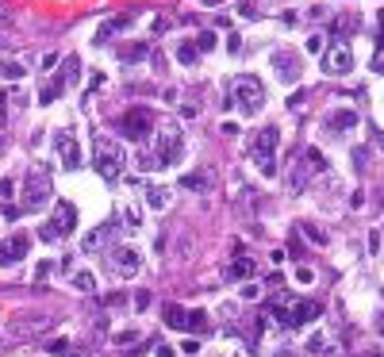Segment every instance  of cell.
Instances as JSON below:
<instances>
[{
  "label": "cell",
  "instance_id": "6da1fadb",
  "mask_svg": "<svg viewBox=\"0 0 384 357\" xmlns=\"http://www.w3.org/2000/svg\"><path fill=\"white\" fill-rule=\"evenodd\" d=\"M277 146H280L277 127H261L258 135L250 138V162L258 165L261 177H277Z\"/></svg>",
  "mask_w": 384,
  "mask_h": 357
},
{
  "label": "cell",
  "instance_id": "7a4b0ae2",
  "mask_svg": "<svg viewBox=\"0 0 384 357\" xmlns=\"http://www.w3.org/2000/svg\"><path fill=\"white\" fill-rule=\"evenodd\" d=\"M230 104L239 108L242 116H258L265 108V85H261L254 73H239L230 81Z\"/></svg>",
  "mask_w": 384,
  "mask_h": 357
},
{
  "label": "cell",
  "instance_id": "3957f363",
  "mask_svg": "<svg viewBox=\"0 0 384 357\" xmlns=\"http://www.w3.org/2000/svg\"><path fill=\"white\" fill-rule=\"evenodd\" d=\"M93 165H96V173L104 177V181H119V173H123V165H127L123 146L115 143V138H108V135H96Z\"/></svg>",
  "mask_w": 384,
  "mask_h": 357
},
{
  "label": "cell",
  "instance_id": "277c9868",
  "mask_svg": "<svg viewBox=\"0 0 384 357\" xmlns=\"http://www.w3.org/2000/svg\"><path fill=\"white\" fill-rule=\"evenodd\" d=\"M154 162H158V169H165V165H177L184 154V135L177 123H162L158 131H154Z\"/></svg>",
  "mask_w": 384,
  "mask_h": 357
},
{
  "label": "cell",
  "instance_id": "5b68a950",
  "mask_svg": "<svg viewBox=\"0 0 384 357\" xmlns=\"http://www.w3.org/2000/svg\"><path fill=\"white\" fill-rule=\"evenodd\" d=\"M73 227H77V208L69 200H58L54 204V215L38 227V238H43V242H62V238L73 234Z\"/></svg>",
  "mask_w": 384,
  "mask_h": 357
},
{
  "label": "cell",
  "instance_id": "8992f818",
  "mask_svg": "<svg viewBox=\"0 0 384 357\" xmlns=\"http://www.w3.org/2000/svg\"><path fill=\"white\" fill-rule=\"evenodd\" d=\"M323 169H326V158L319 154L315 146H304L296 154V162H292V169H288V188L300 193V188L311 181V173H323Z\"/></svg>",
  "mask_w": 384,
  "mask_h": 357
},
{
  "label": "cell",
  "instance_id": "52a82bcc",
  "mask_svg": "<svg viewBox=\"0 0 384 357\" xmlns=\"http://www.w3.org/2000/svg\"><path fill=\"white\" fill-rule=\"evenodd\" d=\"M47 200H50V173L43 169V165H35L27 173V181H23V212H43L47 208Z\"/></svg>",
  "mask_w": 384,
  "mask_h": 357
},
{
  "label": "cell",
  "instance_id": "ba28073f",
  "mask_svg": "<svg viewBox=\"0 0 384 357\" xmlns=\"http://www.w3.org/2000/svg\"><path fill=\"white\" fill-rule=\"evenodd\" d=\"M77 77H81V58H77V54H69V58L62 62V69H58L54 77L43 85V93H38V104H54V100L62 97V93H66Z\"/></svg>",
  "mask_w": 384,
  "mask_h": 357
},
{
  "label": "cell",
  "instance_id": "9c48e42d",
  "mask_svg": "<svg viewBox=\"0 0 384 357\" xmlns=\"http://www.w3.org/2000/svg\"><path fill=\"white\" fill-rule=\"evenodd\" d=\"M108 265H112L115 277L131 280V277H139V269H143V254L134 250V246H115V250L108 254Z\"/></svg>",
  "mask_w": 384,
  "mask_h": 357
},
{
  "label": "cell",
  "instance_id": "30bf717a",
  "mask_svg": "<svg viewBox=\"0 0 384 357\" xmlns=\"http://www.w3.org/2000/svg\"><path fill=\"white\" fill-rule=\"evenodd\" d=\"M350 69H354V50H350V42H331V47L323 50V73L342 77Z\"/></svg>",
  "mask_w": 384,
  "mask_h": 357
},
{
  "label": "cell",
  "instance_id": "8fae6325",
  "mask_svg": "<svg viewBox=\"0 0 384 357\" xmlns=\"http://www.w3.org/2000/svg\"><path fill=\"white\" fill-rule=\"evenodd\" d=\"M269 66H273V73H277L285 85H296L300 73H304V66H300V54H296V50H273V54H269Z\"/></svg>",
  "mask_w": 384,
  "mask_h": 357
},
{
  "label": "cell",
  "instance_id": "7c38bea8",
  "mask_svg": "<svg viewBox=\"0 0 384 357\" xmlns=\"http://www.w3.org/2000/svg\"><path fill=\"white\" fill-rule=\"evenodd\" d=\"M119 131H123L127 138H134V143L146 138L154 131V112H150V108H131V112L119 119Z\"/></svg>",
  "mask_w": 384,
  "mask_h": 357
},
{
  "label": "cell",
  "instance_id": "4fadbf2b",
  "mask_svg": "<svg viewBox=\"0 0 384 357\" xmlns=\"http://www.w3.org/2000/svg\"><path fill=\"white\" fill-rule=\"evenodd\" d=\"M54 154L62 162V169H77L81 165V143H77L73 131H58L54 135Z\"/></svg>",
  "mask_w": 384,
  "mask_h": 357
},
{
  "label": "cell",
  "instance_id": "5bb4252c",
  "mask_svg": "<svg viewBox=\"0 0 384 357\" xmlns=\"http://www.w3.org/2000/svg\"><path fill=\"white\" fill-rule=\"evenodd\" d=\"M31 250V238L27 234H8V238L0 242V265L8 269V265H19V261L27 258Z\"/></svg>",
  "mask_w": 384,
  "mask_h": 357
},
{
  "label": "cell",
  "instance_id": "9a60e30c",
  "mask_svg": "<svg viewBox=\"0 0 384 357\" xmlns=\"http://www.w3.org/2000/svg\"><path fill=\"white\" fill-rule=\"evenodd\" d=\"M181 188H189V193H211V188H215V169H211V165H200V169L184 173Z\"/></svg>",
  "mask_w": 384,
  "mask_h": 357
},
{
  "label": "cell",
  "instance_id": "2e32d148",
  "mask_svg": "<svg viewBox=\"0 0 384 357\" xmlns=\"http://www.w3.org/2000/svg\"><path fill=\"white\" fill-rule=\"evenodd\" d=\"M112 234H115V223H112V219L100 223V227H93V231L81 238V250H85V254H100L108 242H112Z\"/></svg>",
  "mask_w": 384,
  "mask_h": 357
},
{
  "label": "cell",
  "instance_id": "e0dca14e",
  "mask_svg": "<svg viewBox=\"0 0 384 357\" xmlns=\"http://www.w3.org/2000/svg\"><path fill=\"white\" fill-rule=\"evenodd\" d=\"M58 319H47V315H31V319H12V334L16 338H27V334H38V330H50Z\"/></svg>",
  "mask_w": 384,
  "mask_h": 357
},
{
  "label": "cell",
  "instance_id": "ac0fdd59",
  "mask_svg": "<svg viewBox=\"0 0 384 357\" xmlns=\"http://www.w3.org/2000/svg\"><path fill=\"white\" fill-rule=\"evenodd\" d=\"M357 27H361V16H357V12H338L335 20H331V35H335V42H346V35H354Z\"/></svg>",
  "mask_w": 384,
  "mask_h": 357
},
{
  "label": "cell",
  "instance_id": "d6986e66",
  "mask_svg": "<svg viewBox=\"0 0 384 357\" xmlns=\"http://www.w3.org/2000/svg\"><path fill=\"white\" fill-rule=\"evenodd\" d=\"M254 273H258V261L246 258V254H239V258L227 265V280H250Z\"/></svg>",
  "mask_w": 384,
  "mask_h": 357
},
{
  "label": "cell",
  "instance_id": "ffe728a7",
  "mask_svg": "<svg viewBox=\"0 0 384 357\" xmlns=\"http://www.w3.org/2000/svg\"><path fill=\"white\" fill-rule=\"evenodd\" d=\"M357 127V112H350V108H342V112H331L326 116V131H335V135H342V131H354Z\"/></svg>",
  "mask_w": 384,
  "mask_h": 357
},
{
  "label": "cell",
  "instance_id": "44dd1931",
  "mask_svg": "<svg viewBox=\"0 0 384 357\" xmlns=\"http://www.w3.org/2000/svg\"><path fill=\"white\" fill-rule=\"evenodd\" d=\"M131 20H134V16H115V20L100 23V31H96V47H104V42H108V39H112L115 31H123V27H131Z\"/></svg>",
  "mask_w": 384,
  "mask_h": 357
},
{
  "label": "cell",
  "instance_id": "7402d4cb",
  "mask_svg": "<svg viewBox=\"0 0 384 357\" xmlns=\"http://www.w3.org/2000/svg\"><path fill=\"white\" fill-rule=\"evenodd\" d=\"M119 58H123V62H143V58H150V42H127V47H119Z\"/></svg>",
  "mask_w": 384,
  "mask_h": 357
},
{
  "label": "cell",
  "instance_id": "603a6c76",
  "mask_svg": "<svg viewBox=\"0 0 384 357\" xmlns=\"http://www.w3.org/2000/svg\"><path fill=\"white\" fill-rule=\"evenodd\" d=\"M208 327H211L208 311H189V315H184V330H189V334H204Z\"/></svg>",
  "mask_w": 384,
  "mask_h": 357
},
{
  "label": "cell",
  "instance_id": "cb8c5ba5",
  "mask_svg": "<svg viewBox=\"0 0 384 357\" xmlns=\"http://www.w3.org/2000/svg\"><path fill=\"white\" fill-rule=\"evenodd\" d=\"M165 327H173V330H184V315H189V311L184 308H177V304H165Z\"/></svg>",
  "mask_w": 384,
  "mask_h": 357
},
{
  "label": "cell",
  "instance_id": "d4e9b609",
  "mask_svg": "<svg viewBox=\"0 0 384 357\" xmlns=\"http://www.w3.org/2000/svg\"><path fill=\"white\" fill-rule=\"evenodd\" d=\"M69 284H73L77 292H93V288H96V277H93L88 269H77L73 277H69Z\"/></svg>",
  "mask_w": 384,
  "mask_h": 357
},
{
  "label": "cell",
  "instance_id": "484cf974",
  "mask_svg": "<svg viewBox=\"0 0 384 357\" xmlns=\"http://www.w3.org/2000/svg\"><path fill=\"white\" fill-rule=\"evenodd\" d=\"M146 204H150L154 212H165V208H169V188H150V193H146Z\"/></svg>",
  "mask_w": 384,
  "mask_h": 357
},
{
  "label": "cell",
  "instance_id": "4316f807",
  "mask_svg": "<svg viewBox=\"0 0 384 357\" xmlns=\"http://www.w3.org/2000/svg\"><path fill=\"white\" fill-rule=\"evenodd\" d=\"M196 58H200V50H196V42H181V47H177V62H181V66H192Z\"/></svg>",
  "mask_w": 384,
  "mask_h": 357
},
{
  "label": "cell",
  "instance_id": "83f0119b",
  "mask_svg": "<svg viewBox=\"0 0 384 357\" xmlns=\"http://www.w3.org/2000/svg\"><path fill=\"white\" fill-rule=\"evenodd\" d=\"M0 73H4V77H8V81H19V77H23V73H27V69L19 66V62L4 58V62H0Z\"/></svg>",
  "mask_w": 384,
  "mask_h": 357
},
{
  "label": "cell",
  "instance_id": "f1b7e54d",
  "mask_svg": "<svg viewBox=\"0 0 384 357\" xmlns=\"http://www.w3.org/2000/svg\"><path fill=\"white\" fill-rule=\"evenodd\" d=\"M192 42H196V50H200V54H208V50L215 47V31H200Z\"/></svg>",
  "mask_w": 384,
  "mask_h": 357
},
{
  "label": "cell",
  "instance_id": "f546056e",
  "mask_svg": "<svg viewBox=\"0 0 384 357\" xmlns=\"http://www.w3.org/2000/svg\"><path fill=\"white\" fill-rule=\"evenodd\" d=\"M300 231H304V234H307V238L315 242V246H323V242H326V234H323V231H319L315 223H300Z\"/></svg>",
  "mask_w": 384,
  "mask_h": 357
},
{
  "label": "cell",
  "instance_id": "4dcf8cb0",
  "mask_svg": "<svg viewBox=\"0 0 384 357\" xmlns=\"http://www.w3.org/2000/svg\"><path fill=\"white\" fill-rule=\"evenodd\" d=\"M50 273H54V261H38V265H35V277H31V280H35V284H43Z\"/></svg>",
  "mask_w": 384,
  "mask_h": 357
},
{
  "label": "cell",
  "instance_id": "1f68e13d",
  "mask_svg": "<svg viewBox=\"0 0 384 357\" xmlns=\"http://www.w3.org/2000/svg\"><path fill=\"white\" fill-rule=\"evenodd\" d=\"M134 162H139V169H143V173L158 169V162H154V154H150V150H139V158H134Z\"/></svg>",
  "mask_w": 384,
  "mask_h": 357
},
{
  "label": "cell",
  "instance_id": "d6a6232c",
  "mask_svg": "<svg viewBox=\"0 0 384 357\" xmlns=\"http://www.w3.org/2000/svg\"><path fill=\"white\" fill-rule=\"evenodd\" d=\"M12 188H16V181H12V177H0V204H12Z\"/></svg>",
  "mask_w": 384,
  "mask_h": 357
},
{
  "label": "cell",
  "instance_id": "836d02e7",
  "mask_svg": "<svg viewBox=\"0 0 384 357\" xmlns=\"http://www.w3.org/2000/svg\"><path fill=\"white\" fill-rule=\"evenodd\" d=\"M323 35H307V42H304V47H307V54H323Z\"/></svg>",
  "mask_w": 384,
  "mask_h": 357
},
{
  "label": "cell",
  "instance_id": "e575fe53",
  "mask_svg": "<svg viewBox=\"0 0 384 357\" xmlns=\"http://www.w3.org/2000/svg\"><path fill=\"white\" fill-rule=\"evenodd\" d=\"M50 354H54V357H62V354H66V349H69V342H66V338H54V342H50Z\"/></svg>",
  "mask_w": 384,
  "mask_h": 357
},
{
  "label": "cell",
  "instance_id": "d590c367",
  "mask_svg": "<svg viewBox=\"0 0 384 357\" xmlns=\"http://www.w3.org/2000/svg\"><path fill=\"white\" fill-rule=\"evenodd\" d=\"M123 219H127V231H134V227H139V223H143V215L134 212V208H127V215H123Z\"/></svg>",
  "mask_w": 384,
  "mask_h": 357
},
{
  "label": "cell",
  "instance_id": "8d00e7d4",
  "mask_svg": "<svg viewBox=\"0 0 384 357\" xmlns=\"http://www.w3.org/2000/svg\"><path fill=\"white\" fill-rule=\"evenodd\" d=\"M296 280H300V284H311V280H315V273L307 269V265H300V269H296Z\"/></svg>",
  "mask_w": 384,
  "mask_h": 357
},
{
  "label": "cell",
  "instance_id": "74e56055",
  "mask_svg": "<svg viewBox=\"0 0 384 357\" xmlns=\"http://www.w3.org/2000/svg\"><path fill=\"white\" fill-rule=\"evenodd\" d=\"M154 354H158V357H177V349H173L169 342H158V346H154Z\"/></svg>",
  "mask_w": 384,
  "mask_h": 357
},
{
  "label": "cell",
  "instance_id": "f35d334b",
  "mask_svg": "<svg viewBox=\"0 0 384 357\" xmlns=\"http://www.w3.org/2000/svg\"><path fill=\"white\" fill-rule=\"evenodd\" d=\"M307 354H323V334H315L311 342H307Z\"/></svg>",
  "mask_w": 384,
  "mask_h": 357
},
{
  "label": "cell",
  "instance_id": "ab89813d",
  "mask_svg": "<svg viewBox=\"0 0 384 357\" xmlns=\"http://www.w3.org/2000/svg\"><path fill=\"white\" fill-rule=\"evenodd\" d=\"M227 50H230V54H239V50H242V35H230V39H227Z\"/></svg>",
  "mask_w": 384,
  "mask_h": 357
},
{
  "label": "cell",
  "instance_id": "60d3db41",
  "mask_svg": "<svg viewBox=\"0 0 384 357\" xmlns=\"http://www.w3.org/2000/svg\"><path fill=\"white\" fill-rule=\"evenodd\" d=\"M19 212H23V208H16V204H4V219H19Z\"/></svg>",
  "mask_w": 384,
  "mask_h": 357
},
{
  "label": "cell",
  "instance_id": "b9f144b4",
  "mask_svg": "<svg viewBox=\"0 0 384 357\" xmlns=\"http://www.w3.org/2000/svg\"><path fill=\"white\" fill-rule=\"evenodd\" d=\"M181 354H200V342H196V338H189V342L181 346Z\"/></svg>",
  "mask_w": 384,
  "mask_h": 357
},
{
  "label": "cell",
  "instance_id": "7bdbcfd3",
  "mask_svg": "<svg viewBox=\"0 0 384 357\" xmlns=\"http://www.w3.org/2000/svg\"><path fill=\"white\" fill-rule=\"evenodd\" d=\"M242 296H246V299H258L261 288H258V284H246V288H242Z\"/></svg>",
  "mask_w": 384,
  "mask_h": 357
},
{
  "label": "cell",
  "instance_id": "ee69618b",
  "mask_svg": "<svg viewBox=\"0 0 384 357\" xmlns=\"http://www.w3.org/2000/svg\"><path fill=\"white\" fill-rule=\"evenodd\" d=\"M62 357H88V349H81V346H69Z\"/></svg>",
  "mask_w": 384,
  "mask_h": 357
},
{
  "label": "cell",
  "instance_id": "f6af8a7d",
  "mask_svg": "<svg viewBox=\"0 0 384 357\" xmlns=\"http://www.w3.org/2000/svg\"><path fill=\"white\" fill-rule=\"evenodd\" d=\"M58 66V54H43V69H54Z\"/></svg>",
  "mask_w": 384,
  "mask_h": 357
},
{
  "label": "cell",
  "instance_id": "bcb514c9",
  "mask_svg": "<svg viewBox=\"0 0 384 357\" xmlns=\"http://www.w3.org/2000/svg\"><path fill=\"white\" fill-rule=\"evenodd\" d=\"M0 119H8V97L0 93Z\"/></svg>",
  "mask_w": 384,
  "mask_h": 357
},
{
  "label": "cell",
  "instance_id": "7dc6e473",
  "mask_svg": "<svg viewBox=\"0 0 384 357\" xmlns=\"http://www.w3.org/2000/svg\"><path fill=\"white\" fill-rule=\"evenodd\" d=\"M357 357H384V349H365V354H357Z\"/></svg>",
  "mask_w": 384,
  "mask_h": 357
},
{
  "label": "cell",
  "instance_id": "c3c4849f",
  "mask_svg": "<svg viewBox=\"0 0 384 357\" xmlns=\"http://www.w3.org/2000/svg\"><path fill=\"white\" fill-rule=\"evenodd\" d=\"M4 23H8V12H4V4H0V27H4Z\"/></svg>",
  "mask_w": 384,
  "mask_h": 357
},
{
  "label": "cell",
  "instance_id": "681fc988",
  "mask_svg": "<svg viewBox=\"0 0 384 357\" xmlns=\"http://www.w3.org/2000/svg\"><path fill=\"white\" fill-rule=\"evenodd\" d=\"M204 8H215V4H223V0H200Z\"/></svg>",
  "mask_w": 384,
  "mask_h": 357
},
{
  "label": "cell",
  "instance_id": "f907efd6",
  "mask_svg": "<svg viewBox=\"0 0 384 357\" xmlns=\"http://www.w3.org/2000/svg\"><path fill=\"white\" fill-rule=\"evenodd\" d=\"M376 327H381V330H384V315H381V323H376Z\"/></svg>",
  "mask_w": 384,
  "mask_h": 357
},
{
  "label": "cell",
  "instance_id": "816d5d0a",
  "mask_svg": "<svg viewBox=\"0 0 384 357\" xmlns=\"http://www.w3.org/2000/svg\"><path fill=\"white\" fill-rule=\"evenodd\" d=\"M0 150H4V135H0Z\"/></svg>",
  "mask_w": 384,
  "mask_h": 357
}]
</instances>
